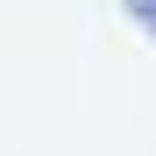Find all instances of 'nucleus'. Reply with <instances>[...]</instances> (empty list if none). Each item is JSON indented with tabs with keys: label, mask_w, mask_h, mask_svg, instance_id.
<instances>
[{
	"label": "nucleus",
	"mask_w": 156,
	"mask_h": 156,
	"mask_svg": "<svg viewBox=\"0 0 156 156\" xmlns=\"http://www.w3.org/2000/svg\"><path fill=\"white\" fill-rule=\"evenodd\" d=\"M128 14H135L142 29H156V0H128Z\"/></svg>",
	"instance_id": "obj_1"
}]
</instances>
